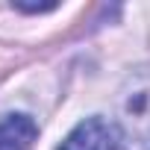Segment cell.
<instances>
[{
	"mask_svg": "<svg viewBox=\"0 0 150 150\" xmlns=\"http://www.w3.org/2000/svg\"><path fill=\"white\" fill-rule=\"evenodd\" d=\"M112 124L124 150H150V62L129 71L121 83Z\"/></svg>",
	"mask_w": 150,
	"mask_h": 150,
	"instance_id": "1",
	"label": "cell"
},
{
	"mask_svg": "<svg viewBox=\"0 0 150 150\" xmlns=\"http://www.w3.org/2000/svg\"><path fill=\"white\" fill-rule=\"evenodd\" d=\"M59 150H124V147H121V135L115 124L94 115L74 127L59 144Z\"/></svg>",
	"mask_w": 150,
	"mask_h": 150,
	"instance_id": "2",
	"label": "cell"
},
{
	"mask_svg": "<svg viewBox=\"0 0 150 150\" xmlns=\"http://www.w3.org/2000/svg\"><path fill=\"white\" fill-rule=\"evenodd\" d=\"M38 127L30 115H6L0 121V150H30Z\"/></svg>",
	"mask_w": 150,
	"mask_h": 150,
	"instance_id": "3",
	"label": "cell"
}]
</instances>
